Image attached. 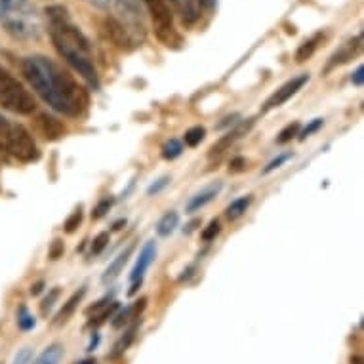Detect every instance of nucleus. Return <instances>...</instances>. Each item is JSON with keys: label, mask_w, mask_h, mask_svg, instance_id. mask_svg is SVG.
<instances>
[{"label": "nucleus", "mask_w": 364, "mask_h": 364, "mask_svg": "<svg viewBox=\"0 0 364 364\" xmlns=\"http://www.w3.org/2000/svg\"><path fill=\"white\" fill-rule=\"evenodd\" d=\"M23 75L31 88L65 117H78L88 107V94L75 78L44 55H29L23 60Z\"/></svg>", "instance_id": "obj_1"}, {"label": "nucleus", "mask_w": 364, "mask_h": 364, "mask_svg": "<svg viewBox=\"0 0 364 364\" xmlns=\"http://www.w3.org/2000/svg\"><path fill=\"white\" fill-rule=\"evenodd\" d=\"M46 18L50 21V36L54 42L58 54L92 86L97 88L100 86V78H97L96 65H94V55L90 48L86 36L69 23L67 18V10L61 6H50L46 8Z\"/></svg>", "instance_id": "obj_2"}, {"label": "nucleus", "mask_w": 364, "mask_h": 364, "mask_svg": "<svg viewBox=\"0 0 364 364\" xmlns=\"http://www.w3.org/2000/svg\"><path fill=\"white\" fill-rule=\"evenodd\" d=\"M0 25L21 41L36 38L41 33V19L29 0H0Z\"/></svg>", "instance_id": "obj_3"}, {"label": "nucleus", "mask_w": 364, "mask_h": 364, "mask_svg": "<svg viewBox=\"0 0 364 364\" xmlns=\"http://www.w3.org/2000/svg\"><path fill=\"white\" fill-rule=\"evenodd\" d=\"M0 105L18 114H31L36 109L35 97L19 80L0 67Z\"/></svg>", "instance_id": "obj_4"}, {"label": "nucleus", "mask_w": 364, "mask_h": 364, "mask_svg": "<svg viewBox=\"0 0 364 364\" xmlns=\"http://www.w3.org/2000/svg\"><path fill=\"white\" fill-rule=\"evenodd\" d=\"M145 6L149 10L153 25H155V33L159 41L168 46V48H176L181 44V36L173 27V16L172 10L168 8L166 0H144Z\"/></svg>", "instance_id": "obj_5"}, {"label": "nucleus", "mask_w": 364, "mask_h": 364, "mask_svg": "<svg viewBox=\"0 0 364 364\" xmlns=\"http://www.w3.org/2000/svg\"><path fill=\"white\" fill-rule=\"evenodd\" d=\"M2 147L14 155L16 159L23 162H35L41 159V151L36 147L35 139L29 134V130L21 124H10V130L6 134V139Z\"/></svg>", "instance_id": "obj_6"}, {"label": "nucleus", "mask_w": 364, "mask_h": 364, "mask_svg": "<svg viewBox=\"0 0 364 364\" xmlns=\"http://www.w3.org/2000/svg\"><path fill=\"white\" fill-rule=\"evenodd\" d=\"M307 80H309V75L307 73H304V75H299V77H294L290 78L288 82H284L281 86V88L277 90L273 96L269 97L267 102H265V105H263V113H267V111H271V109L275 107H281L282 103H287L288 100L292 96H296L299 90L304 88L305 84H307Z\"/></svg>", "instance_id": "obj_7"}, {"label": "nucleus", "mask_w": 364, "mask_h": 364, "mask_svg": "<svg viewBox=\"0 0 364 364\" xmlns=\"http://www.w3.org/2000/svg\"><path fill=\"white\" fill-rule=\"evenodd\" d=\"M155 256H156V242L155 240H149V242H145V246L141 248L139 252V257L134 269H132V275H130V281L136 282V281H144V275L145 271L151 267V263L155 262Z\"/></svg>", "instance_id": "obj_8"}, {"label": "nucleus", "mask_w": 364, "mask_h": 364, "mask_svg": "<svg viewBox=\"0 0 364 364\" xmlns=\"http://www.w3.org/2000/svg\"><path fill=\"white\" fill-rule=\"evenodd\" d=\"M254 122L256 120L254 119H248L245 120V122H240V124H237L231 132H227L225 136L218 141V144L212 145V149H210V155L214 156V155H220V153H223L225 149H229V145H233L235 141L239 138H242L245 134H248L250 132V128L254 126Z\"/></svg>", "instance_id": "obj_9"}, {"label": "nucleus", "mask_w": 364, "mask_h": 364, "mask_svg": "<svg viewBox=\"0 0 364 364\" xmlns=\"http://www.w3.org/2000/svg\"><path fill=\"white\" fill-rule=\"evenodd\" d=\"M221 181H214V183H210V186H206L200 193H197L195 197H191V200L187 203V214H195V212H198L200 208H204L206 204L212 203L215 198V195L221 191Z\"/></svg>", "instance_id": "obj_10"}, {"label": "nucleus", "mask_w": 364, "mask_h": 364, "mask_svg": "<svg viewBox=\"0 0 364 364\" xmlns=\"http://www.w3.org/2000/svg\"><path fill=\"white\" fill-rule=\"evenodd\" d=\"M360 42H363V35L355 36L353 41H349L347 44H343L338 52H336L328 61V67H326V71L330 69H334L336 65H341V63H347L349 60H353V55L357 54L358 50H360Z\"/></svg>", "instance_id": "obj_11"}, {"label": "nucleus", "mask_w": 364, "mask_h": 364, "mask_svg": "<svg viewBox=\"0 0 364 364\" xmlns=\"http://www.w3.org/2000/svg\"><path fill=\"white\" fill-rule=\"evenodd\" d=\"M84 294H86V288H80V290H77V292L73 294L71 298L67 299L65 304H63V307H61L60 313L55 315V318H54V324H55V326H60V324H65L67 321L71 318L73 313L77 311L78 304L82 301Z\"/></svg>", "instance_id": "obj_12"}, {"label": "nucleus", "mask_w": 364, "mask_h": 364, "mask_svg": "<svg viewBox=\"0 0 364 364\" xmlns=\"http://www.w3.org/2000/svg\"><path fill=\"white\" fill-rule=\"evenodd\" d=\"M107 31H109V35H111V38H113V42L119 46V48H126V50L132 48L134 41H132V36L128 35V31H126L124 25L119 23L117 19H107Z\"/></svg>", "instance_id": "obj_13"}, {"label": "nucleus", "mask_w": 364, "mask_h": 364, "mask_svg": "<svg viewBox=\"0 0 364 364\" xmlns=\"http://www.w3.org/2000/svg\"><path fill=\"white\" fill-rule=\"evenodd\" d=\"M38 126H41V132L44 134V138L48 139H58L65 134V126L61 124L60 120L50 117V114H41L38 117Z\"/></svg>", "instance_id": "obj_14"}, {"label": "nucleus", "mask_w": 364, "mask_h": 364, "mask_svg": "<svg viewBox=\"0 0 364 364\" xmlns=\"http://www.w3.org/2000/svg\"><path fill=\"white\" fill-rule=\"evenodd\" d=\"M132 252H134V245H130V246H128V248H126L124 252H120L119 256L114 257L113 263H111V265H109V267H107V271L103 273V277H102L103 282L114 281V279H117V277H119L120 273H122V269H124V265H126V263H128V259H130Z\"/></svg>", "instance_id": "obj_15"}, {"label": "nucleus", "mask_w": 364, "mask_h": 364, "mask_svg": "<svg viewBox=\"0 0 364 364\" xmlns=\"http://www.w3.org/2000/svg\"><path fill=\"white\" fill-rule=\"evenodd\" d=\"M120 12H124V16L130 19L136 29H144V21H141V6H139V0H119ZM144 35V31H141Z\"/></svg>", "instance_id": "obj_16"}, {"label": "nucleus", "mask_w": 364, "mask_h": 364, "mask_svg": "<svg viewBox=\"0 0 364 364\" xmlns=\"http://www.w3.org/2000/svg\"><path fill=\"white\" fill-rule=\"evenodd\" d=\"M145 304H147V299L144 298L136 301L134 305H130V307H126L124 311H120L119 315L113 318V328H122L124 324H128L134 318H139V313L145 309Z\"/></svg>", "instance_id": "obj_17"}, {"label": "nucleus", "mask_w": 364, "mask_h": 364, "mask_svg": "<svg viewBox=\"0 0 364 364\" xmlns=\"http://www.w3.org/2000/svg\"><path fill=\"white\" fill-rule=\"evenodd\" d=\"M61 358H63V346L52 343L33 360V364H60Z\"/></svg>", "instance_id": "obj_18"}, {"label": "nucleus", "mask_w": 364, "mask_h": 364, "mask_svg": "<svg viewBox=\"0 0 364 364\" xmlns=\"http://www.w3.org/2000/svg\"><path fill=\"white\" fill-rule=\"evenodd\" d=\"M138 328H139L138 323L132 324L130 328H128L124 332V336H122V338H120V340L117 341V343H114L113 351H111V355H109V357H111V358L120 357V355H122V353H124L126 349L130 347V343H132V341H134V338H136V332H138Z\"/></svg>", "instance_id": "obj_19"}, {"label": "nucleus", "mask_w": 364, "mask_h": 364, "mask_svg": "<svg viewBox=\"0 0 364 364\" xmlns=\"http://www.w3.org/2000/svg\"><path fill=\"white\" fill-rule=\"evenodd\" d=\"M250 204H252V197H250V195H246V197L237 198V200H233V203L227 206V208H225V215L231 221L239 220L240 215H245L246 210L250 208Z\"/></svg>", "instance_id": "obj_20"}, {"label": "nucleus", "mask_w": 364, "mask_h": 364, "mask_svg": "<svg viewBox=\"0 0 364 364\" xmlns=\"http://www.w3.org/2000/svg\"><path fill=\"white\" fill-rule=\"evenodd\" d=\"M179 223V215L178 212H166V214L162 215L161 221H159V225H156V233L161 235V237H168V235H172L176 231V227Z\"/></svg>", "instance_id": "obj_21"}, {"label": "nucleus", "mask_w": 364, "mask_h": 364, "mask_svg": "<svg viewBox=\"0 0 364 364\" xmlns=\"http://www.w3.org/2000/svg\"><path fill=\"white\" fill-rule=\"evenodd\" d=\"M321 41H323V35H321V33L315 36H311L309 41H305L298 48V52H296V61H298V63H304V61L309 60L311 55L315 54V50L318 48V42Z\"/></svg>", "instance_id": "obj_22"}, {"label": "nucleus", "mask_w": 364, "mask_h": 364, "mask_svg": "<svg viewBox=\"0 0 364 364\" xmlns=\"http://www.w3.org/2000/svg\"><path fill=\"white\" fill-rule=\"evenodd\" d=\"M204 138H206V128L204 126H193V128H189L186 132V136H183L187 147H197V145H200V141Z\"/></svg>", "instance_id": "obj_23"}, {"label": "nucleus", "mask_w": 364, "mask_h": 364, "mask_svg": "<svg viewBox=\"0 0 364 364\" xmlns=\"http://www.w3.org/2000/svg\"><path fill=\"white\" fill-rule=\"evenodd\" d=\"M183 153V145L178 139H168L164 147H162V156L166 159V161H173V159H178L179 155Z\"/></svg>", "instance_id": "obj_24"}, {"label": "nucleus", "mask_w": 364, "mask_h": 364, "mask_svg": "<svg viewBox=\"0 0 364 364\" xmlns=\"http://www.w3.org/2000/svg\"><path fill=\"white\" fill-rule=\"evenodd\" d=\"M117 309H119V304H117V301L109 304L107 307H103L102 313H96L94 318H90V326H100V324H103L107 318H111V316L114 315V311Z\"/></svg>", "instance_id": "obj_25"}, {"label": "nucleus", "mask_w": 364, "mask_h": 364, "mask_svg": "<svg viewBox=\"0 0 364 364\" xmlns=\"http://www.w3.org/2000/svg\"><path fill=\"white\" fill-rule=\"evenodd\" d=\"M299 128H301L299 122H292V124H288L287 128H282L281 134H279V138H277V144L284 145L288 144V141H292V139L299 134Z\"/></svg>", "instance_id": "obj_26"}, {"label": "nucleus", "mask_w": 364, "mask_h": 364, "mask_svg": "<svg viewBox=\"0 0 364 364\" xmlns=\"http://www.w3.org/2000/svg\"><path fill=\"white\" fill-rule=\"evenodd\" d=\"M18 324L21 330L35 328V316L31 315L27 307H19L18 311Z\"/></svg>", "instance_id": "obj_27"}, {"label": "nucleus", "mask_w": 364, "mask_h": 364, "mask_svg": "<svg viewBox=\"0 0 364 364\" xmlns=\"http://www.w3.org/2000/svg\"><path fill=\"white\" fill-rule=\"evenodd\" d=\"M220 231H221L220 220H212L208 225L204 227V231H203V235H200V237H203L204 242H210V240H214L215 237L220 235Z\"/></svg>", "instance_id": "obj_28"}, {"label": "nucleus", "mask_w": 364, "mask_h": 364, "mask_svg": "<svg viewBox=\"0 0 364 364\" xmlns=\"http://www.w3.org/2000/svg\"><path fill=\"white\" fill-rule=\"evenodd\" d=\"M290 159H292V153H282V155H279L277 159H273V161L269 162L267 166L263 168L262 173H263V176H267V173L275 172L277 168H281L282 164H284L287 161H290Z\"/></svg>", "instance_id": "obj_29"}, {"label": "nucleus", "mask_w": 364, "mask_h": 364, "mask_svg": "<svg viewBox=\"0 0 364 364\" xmlns=\"http://www.w3.org/2000/svg\"><path fill=\"white\" fill-rule=\"evenodd\" d=\"M80 223H82V210L78 208V210H75V212H73L69 218H67L65 231H67V233H75Z\"/></svg>", "instance_id": "obj_30"}, {"label": "nucleus", "mask_w": 364, "mask_h": 364, "mask_svg": "<svg viewBox=\"0 0 364 364\" xmlns=\"http://www.w3.org/2000/svg\"><path fill=\"white\" fill-rule=\"evenodd\" d=\"M111 206H113V198H103V200H100L96 208L92 210V220H100V218H103V215L107 214Z\"/></svg>", "instance_id": "obj_31"}, {"label": "nucleus", "mask_w": 364, "mask_h": 364, "mask_svg": "<svg viewBox=\"0 0 364 364\" xmlns=\"http://www.w3.org/2000/svg\"><path fill=\"white\" fill-rule=\"evenodd\" d=\"M58 298H60V288H54V290H50L48 296L44 298V301H42L41 305V311H42V315H46L52 307H54V304L58 301Z\"/></svg>", "instance_id": "obj_32"}, {"label": "nucleus", "mask_w": 364, "mask_h": 364, "mask_svg": "<svg viewBox=\"0 0 364 364\" xmlns=\"http://www.w3.org/2000/svg\"><path fill=\"white\" fill-rule=\"evenodd\" d=\"M109 245V233H100L92 242V256H97L102 254V250Z\"/></svg>", "instance_id": "obj_33"}, {"label": "nucleus", "mask_w": 364, "mask_h": 364, "mask_svg": "<svg viewBox=\"0 0 364 364\" xmlns=\"http://www.w3.org/2000/svg\"><path fill=\"white\" fill-rule=\"evenodd\" d=\"M323 124H324V120H323V119H315V120H313V122H309V124L305 126L304 130H301V132H299V134H298L299 139L309 138L311 134H315L316 130H321V128H323Z\"/></svg>", "instance_id": "obj_34"}, {"label": "nucleus", "mask_w": 364, "mask_h": 364, "mask_svg": "<svg viewBox=\"0 0 364 364\" xmlns=\"http://www.w3.org/2000/svg\"><path fill=\"white\" fill-rule=\"evenodd\" d=\"M246 159H242V156H237V159H233V161L229 162V172L231 173H239V172H245L246 170Z\"/></svg>", "instance_id": "obj_35"}, {"label": "nucleus", "mask_w": 364, "mask_h": 364, "mask_svg": "<svg viewBox=\"0 0 364 364\" xmlns=\"http://www.w3.org/2000/svg\"><path fill=\"white\" fill-rule=\"evenodd\" d=\"M63 250H65V248H63V242H61L60 239H55L54 242H52V246H50V257H52V259H60V257L63 256Z\"/></svg>", "instance_id": "obj_36"}, {"label": "nucleus", "mask_w": 364, "mask_h": 364, "mask_svg": "<svg viewBox=\"0 0 364 364\" xmlns=\"http://www.w3.org/2000/svg\"><path fill=\"white\" fill-rule=\"evenodd\" d=\"M168 183H170V178H168V176H164V178L159 179L156 183H153V186H151L149 189H147V193H149V195H156V193H161L162 189H164V187L168 186Z\"/></svg>", "instance_id": "obj_37"}, {"label": "nucleus", "mask_w": 364, "mask_h": 364, "mask_svg": "<svg viewBox=\"0 0 364 364\" xmlns=\"http://www.w3.org/2000/svg\"><path fill=\"white\" fill-rule=\"evenodd\" d=\"M31 363V349L25 347L21 351H18L16 358H14V364H29Z\"/></svg>", "instance_id": "obj_38"}, {"label": "nucleus", "mask_w": 364, "mask_h": 364, "mask_svg": "<svg viewBox=\"0 0 364 364\" xmlns=\"http://www.w3.org/2000/svg\"><path fill=\"white\" fill-rule=\"evenodd\" d=\"M10 124H12V122H10L8 119H4V117L0 114V147H2L4 139H6V134H8V130H10Z\"/></svg>", "instance_id": "obj_39"}, {"label": "nucleus", "mask_w": 364, "mask_h": 364, "mask_svg": "<svg viewBox=\"0 0 364 364\" xmlns=\"http://www.w3.org/2000/svg\"><path fill=\"white\" fill-rule=\"evenodd\" d=\"M351 82L355 84V86H363V82H364V67L363 65H358L357 71L353 73Z\"/></svg>", "instance_id": "obj_40"}, {"label": "nucleus", "mask_w": 364, "mask_h": 364, "mask_svg": "<svg viewBox=\"0 0 364 364\" xmlns=\"http://www.w3.org/2000/svg\"><path fill=\"white\" fill-rule=\"evenodd\" d=\"M107 304H109V298H103V299H100V301H97L96 305H92V307H88V311H86V315H92V313H94V315H96L97 311L100 309H103V307H107Z\"/></svg>", "instance_id": "obj_41"}, {"label": "nucleus", "mask_w": 364, "mask_h": 364, "mask_svg": "<svg viewBox=\"0 0 364 364\" xmlns=\"http://www.w3.org/2000/svg\"><path fill=\"white\" fill-rule=\"evenodd\" d=\"M237 119H239V114H231V117L223 119V122H221L218 128H225V126H229V124H237Z\"/></svg>", "instance_id": "obj_42"}, {"label": "nucleus", "mask_w": 364, "mask_h": 364, "mask_svg": "<svg viewBox=\"0 0 364 364\" xmlns=\"http://www.w3.org/2000/svg\"><path fill=\"white\" fill-rule=\"evenodd\" d=\"M94 6L102 8V10H105V8H109V4H111V0H90Z\"/></svg>", "instance_id": "obj_43"}, {"label": "nucleus", "mask_w": 364, "mask_h": 364, "mask_svg": "<svg viewBox=\"0 0 364 364\" xmlns=\"http://www.w3.org/2000/svg\"><path fill=\"white\" fill-rule=\"evenodd\" d=\"M42 287H44V282L38 281V282H36V284H33V287H31V294H33V296H36V294H41L42 292Z\"/></svg>", "instance_id": "obj_44"}, {"label": "nucleus", "mask_w": 364, "mask_h": 364, "mask_svg": "<svg viewBox=\"0 0 364 364\" xmlns=\"http://www.w3.org/2000/svg\"><path fill=\"white\" fill-rule=\"evenodd\" d=\"M141 284H144V281H136V282H132V288H130V290H128V294H130V296H134V294L138 292V288L141 287Z\"/></svg>", "instance_id": "obj_45"}, {"label": "nucleus", "mask_w": 364, "mask_h": 364, "mask_svg": "<svg viewBox=\"0 0 364 364\" xmlns=\"http://www.w3.org/2000/svg\"><path fill=\"white\" fill-rule=\"evenodd\" d=\"M122 225H126V220L114 221V223H113V229H114V231H119V229H122Z\"/></svg>", "instance_id": "obj_46"}, {"label": "nucleus", "mask_w": 364, "mask_h": 364, "mask_svg": "<svg viewBox=\"0 0 364 364\" xmlns=\"http://www.w3.org/2000/svg\"><path fill=\"white\" fill-rule=\"evenodd\" d=\"M198 223H200V221H198V220H195V221H191V223H189V225H187V229H186V231H187V233H191V231H193V229H195V225H198Z\"/></svg>", "instance_id": "obj_47"}, {"label": "nucleus", "mask_w": 364, "mask_h": 364, "mask_svg": "<svg viewBox=\"0 0 364 364\" xmlns=\"http://www.w3.org/2000/svg\"><path fill=\"white\" fill-rule=\"evenodd\" d=\"M77 364H97V363H96V358H86V360H80V363Z\"/></svg>", "instance_id": "obj_48"}]
</instances>
